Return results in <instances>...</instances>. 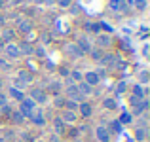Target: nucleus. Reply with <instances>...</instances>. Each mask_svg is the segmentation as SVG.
Listing matches in <instances>:
<instances>
[{
  "label": "nucleus",
  "instance_id": "obj_49",
  "mask_svg": "<svg viewBox=\"0 0 150 142\" xmlns=\"http://www.w3.org/2000/svg\"><path fill=\"white\" fill-rule=\"evenodd\" d=\"M23 2H30V0H23Z\"/></svg>",
  "mask_w": 150,
  "mask_h": 142
},
{
  "label": "nucleus",
  "instance_id": "obj_34",
  "mask_svg": "<svg viewBox=\"0 0 150 142\" xmlns=\"http://www.w3.org/2000/svg\"><path fill=\"white\" fill-rule=\"evenodd\" d=\"M118 121H120L122 125H124V123H131V116H129V114H122Z\"/></svg>",
  "mask_w": 150,
  "mask_h": 142
},
{
  "label": "nucleus",
  "instance_id": "obj_8",
  "mask_svg": "<svg viewBox=\"0 0 150 142\" xmlns=\"http://www.w3.org/2000/svg\"><path fill=\"white\" fill-rule=\"evenodd\" d=\"M78 110H80L82 117H89V116L93 114V108H91V104H89V102H86V101H82L80 104H78Z\"/></svg>",
  "mask_w": 150,
  "mask_h": 142
},
{
  "label": "nucleus",
  "instance_id": "obj_18",
  "mask_svg": "<svg viewBox=\"0 0 150 142\" xmlns=\"http://www.w3.org/2000/svg\"><path fill=\"white\" fill-rule=\"evenodd\" d=\"M61 120L65 121V123H74L76 121V112H70V110H65L61 116Z\"/></svg>",
  "mask_w": 150,
  "mask_h": 142
},
{
  "label": "nucleus",
  "instance_id": "obj_26",
  "mask_svg": "<svg viewBox=\"0 0 150 142\" xmlns=\"http://www.w3.org/2000/svg\"><path fill=\"white\" fill-rule=\"evenodd\" d=\"M86 30H91V32L99 34L101 27H99V23H86Z\"/></svg>",
  "mask_w": 150,
  "mask_h": 142
},
{
  "label": "nucleus",
  "instance_id": "obj_14",
  "mask_svg": "<svg viewBox=\"0 0 150 142\" xmlns=\"http://www.w3.org/2000/svg\"><path fill=\"white\" fill-rule=\"evenodd\" d=\"M17 80H21L25 85H29L30 82H33V74L27 72V70H19V72H17Z\"/></svg>",
  "mask_w": 150,
  "mask_h": 142
},
{
  "label": "nucleus",
  "instance_id": "obj_25",
  "mask_svg": "<svg viewBox=\"0 0 150 142\" xmlns=\"http://www.w3.org/2000/svg\"><path fill=\"white\" fill-rule=\"evenodd\" d=\"M63 108L70 110V112H76V110H78V102H74V101H69V98H67V101H65V106H63Z\"/></svg>",
  "mask_w": 150,
  "mask_h": 142
},
{
  "label": "nucleus",
  "instance_id": "obj_23",
  "mask_svg": "<svg viewBox=\"0 0 150 142\" xmlns=\"http://www.w3.org/2000/svg\"><path fill=\"white\" fill-rule=\"evenodd\" d=\"M133 97H137V98H144V89L141 87L139 84L133 85Z\"/></svg>",
  "mask_w": 150,
  "mask_h": 142
},
{
  "label": "nucleus",
  "instance_id": "obj_52",
  "mask_svg": "<svg viewBox=\"0 0 150 142\" xmlns=\"http://www.w3.org/2000/svg\"><path fill=\"white\" fill-rule=\"evenodd\" d=\"M0 110H2V108H0Z\"/></svg>",
  "mask_w": 150,
  "mask_h": 142
},
{
  "label": "nucleus",
  "instance_id": "obj_37",
  "mask_svg": "<svg viewBox=\"0 0 150 142\" xmlns=\"http://www.w3.org/2000/svg\"><path fill=\"white\" fill-rule=\"evenodd\" d=\"M0 68L2 70H10V63H8L6 59H2V57H0Z\"/></svg>",
  "mask_w": 150,
  "mask_h": 142
},
{
  "label": "nucleus",
  "instance_id": "obj_24",
  "mask_svg": "<svg viewBox=\"0 0 150 142\" xmlns=\"http://www.w3.org/2000/svg\"><path fill=\"white\" fill-rule=\"evenodd\" d=\"M103 106H105L106 110H116V101H114V98H105V101H103Z\"/></svg>",
  "mask_w": 150,
  "mask_h": 142
},
{
  "label": "nucleus",
  "instance_id": "obj_16",
  "mask_svg": "<svg viewBox=\"0 0 150 142\" xmlns=\"http://www.w3.org/2000/svg\"><path fill=\"white\" fill-rule=\"evenodd\" d=\"M21 108H25V110H30V112H34V108H36V102H34L30 97H25V98L21 101Z\"/></svg>",
  "mask_w": 150,
  "mask_h": 142
},
{
  "label": "nucleus",
  "instance_id": "obj_6",
  "mask_svg": "<svg viewBox=\"0 0 150 142\" xmlns=\"http://www.w3.org/2000/svg\"><path fill=\"white\" fill-rule=\"evenodd\" d=\"M108 4L114 11H127V0H110Z\"/></svg>",
  "mask_w": 150,
  "mask_h": 142
},
{
  "label": "nucleus",
  "instance_id": "obj_5",
  "mask_svg": "<svg viewBox=\"0 0 150 142\" xmlns=\"http://www.w3.org/2000/svg\"><path fill=\"white\" fill-rule=\"evenodd\" d=\"M82 82H86L88 85H91V87H93V85H97L101 82V78L97 76V72H86L84 78H82Z\"/></svg>",
  "mask_w": 150,
  "mask_h": 142
},
{
  "label": "nucleus",
  "instance_id": "obj_48",
  "mask_svg": "<svg viewBox=\"0 0 150 142\" xmlns=\"http://www.w3.org/2000/svg\"><path fill=\"white\" fill-rule=\"evenodd\" d=\"M0 142H6V140H4V138H2V136H0Z\"/></svg>",
  "mask_w": 150,
  "mask_h": 142
},
{
  "label": "nucleus",
  "instance_id": "obj_50",
  "mask_svg": "<svg viewBox=\"0 0 150 142\" xmlns=\"http://www.w3.org/2000/svg\"><path fill=\"white\" fill-rule=\"evenodd\" d=\"M15 142H23V140H15Z\"/></svg>",
  "mask_w": 150,
  "mask_h": 142
},
{
  "label": "nucleus",
  "instance_id": "obj_38",
  "mask_svg": "<svg viewBox=\"0 0 150 142\" xmlns=\"http://www.w3.org/2000/svg\"><path fill=\"white\" fill-rule=\"evenodd\" d=\"M116 91H118V95L125 91V82H122V84H118V89H116Z\"/></svg>",
  "mask_w": 150,
  "mask_h": 142
},
{
  "label": "nucleus",
  "instance_id": "obj_28",
  "mask_svg": "<svg viewBox=\"0 0 150 142\" xmlns=\"http://www.w3.org/2000/svg\"><path fill=\"white\" fill-rule=\"evenodd\" d=\"M82 78H84V74L78 72V70H72V72H70V82H82Z\"/></svg>",
  "mask_w": 150,
  "mask_h": 142
},
{
  "label": "nucleus",
  "instance_id": "obj_43",
  "mask_svg": "<svg viewBox=\"0 0 150 142\" xmlns=\"http://www.w3.org/2000/svg\"><path fill=\"white\" fill-rule=\"evenodd\" d=\"M4 23H6V17H4V15H0V27H4Z\"/></svg>",
  "mask_w": 150,
  "mask_h": 142
},
{
  "label": "nucleus",
  "instance_id": "obj_2",
  "mask_svg": "<svg viewBox=\"0 0 150 142\" xmlns=\"http://www.w3.org/2000/svg\"><path fill=\"white\" fill-rule=\"evenodd\" d=\"M29 97L33 98L36 104H42V102L48 101V95H46V91H44V89H38V87L36 89H30V91H29Z\"/></svg>",
  "mask_w": 150,
  "mask_h": 142
},
{
  "label": "nucleus",
  "instance_id": "obj_45",
  "mask_svg": "<svg viewBox=\"0 0 150 142\" xmlns=\"http://www.w3.org/2000/svg\"><path fill=\"white\" fill-rule=\"evenodd\" d=\"M4 46H6V42H4V40H2V38H0V51H2V49H4Z\"/></svg>",
  "mask_w": 150,
  "mask_h": 142
},
{
  "label": "nucleus",
  "instance_id": "obj_33",
  "mask_svg": "<svg viewBox=\"0 0 150 142\" xmlns=\"http://www.w3.org/2000/svg\"><path fill=\"white\" fill-rule=\"evenodd\" d=\"M110 129H112L114 133H120V131H122V123H120L118 120H116V121H112V123H110Z\"/></svg>",
  "mask_w": 150,
  "mask_h": 142
},
{
  "label": "nucleus",
  "instance_id": "obj_39",
  "mask_svg": "<svg viewBox=\"0 0 150 142\" xmlns=\"http://www.w3.org/2000/svg\"><path fill=\"white\" fill-rule=\"evenodd\" d=\"M148 82V74L146 72H141V84H146Z\"/></svg>",
  "mask_w": 150,
  "mask_h": 142
},
{
  "label": "nucleus",
  "instance_id": "obj_4",
  "mask_svg": "<svg viewBox=\"0 0 150 142\" xmlns=\"http://www.w3.org/2000/svg\"><path fill=\"white\" fill-rule=\"evenodd\" d=\"M67 95H69V101H74V102H78V104L84 101V97L80 95L76 85H69V87H67Z\"/></svg>",
  "mask_w": 150,
  "mask_h": 142
},
{
  "label": "nucleus",
  "instance_id": "obj_15",
  "mask_svg": "<svg viewBox=\"0 0 150 142\" xmlns=\"http://www.w3.org/2000/svg\"><path fill=\"white\" fill-rule=\"evenodd\" d=\"M53 129H55V133H57V136L63 135V133H65V121H63L61 117H55L53 120Z\"/></svg>",
  "mask_w": 150,
  "mask_h": 142
},
{
  "label": "nucleus",
  "instance_id": "obj_41",
  "mask_svg": "<svg viewBox=\"0 0 150 142\" xmlns=\"http://www.w3.org/2000/svg\"><path fill=\"white\" fill-rule=\"evenodd\" d=\"M50 142H61V138L57 135H53V136H50Z\"/></svg>",
  "mask_w": 150,
  "mask_h": 142
},
{
  "label": "nucleus",
  "instance_id": "obj_10",
  "mask_svg": "<svg viewBox=\"0 0 150 142\" xmlns=\"http://www.w3.org/2000/svg\"><path fill=\"white\" fill-rule=\"evenodd\" d=\"M17 47H19V53L21 55H33L34 53V47H33V44H29V40L17 44Z\"/></svg>",
  "mask_w": 150,
  "mask_h": 142
},
{
  "label": "nucleus",
  "instance_id": "obj_42",
  "mask_svg": "<svg viewBox=\"0 0 150 142\" xmlns=\"http://www.w3.org/2000/svg\"><path fill=\"white\" fill-rule=\"evenodd\" d=\"M51 89H53V91H57V89H61V84H51Z\"/></svg>",
  "mask_w": 150,
  "mask_h": 142
},
{
  "label": "nucleus",
  "instance_id": "obj_31",
  "mask_svg": "<svg viewBox=\"0 0 150 142\" xmlns=\"http://www.w3.org/2000/svg\"><path fill=\"white\" fill-rule=\"evenodd\" d=\"M97 44H99L101 47L103 46H108L110 44V36H99V38H97Z\"/></svg>",
  "mask_w": 150,
  "mask_h": 142
},
{
  "label": "nucleus",
  "instance_id": "obj_17",
  "mask_svg": "<svg viewBox=\"0 0 150 142\" xmlns=\"http://www.w3.org/2000/svg\"><path fill=\"white\" fill-rule=\"evenodd\" d=\"M0 38H2L6 44H10V42H13V38H15V30L13 29H6L2 34H0Z\"/></svg>",
  "mask_w": 150,
  "mask_h": 142
},
{
  "label": "nucleus",
  "instance_id": "obj_40",
  "mask_svg": "<svg viewBox=\"0 0 150 142\" xmlns=\"http://www.w3.org/2000/svg\"><path fill=\"white\" fill-rule=\"evenodd\" d=\"M70 13H78V11H80V6H72V4H70Z\"/></svg>",
  "mask_w": 150,
  "mask_h": 142
},
{
  "label": "nucleus",
  "instance_id": "obj_19",
  "mask_svg": "<svg viewBox=\"0 0 150 142\" xmlns=\"http://www.w3.org/2000/svg\"><path fill=\"white\" fill-rule=\"evenodd\" d=\"M10 117H11V121H13L15 125H23V121H25V117L21 116V112H19V110H13V112H10Z\"/></svg>",
  "mask_w": 150,
  "mask_h": 142
},
{
  "label": "nucleus",
  "instance_id": "obj_46",
  "mask_svg": "<svg viewBox=\"0 0 150 142\" xmlns=\"http://www.w3.org/2000/svg\"><path fill=\"white\" fill-rule=\"evenodd\" d=\"M46 4H55V0H44Z\"/></svg>",
  "mask_w": 150,
  "mask_h": 142
},
{
  "label": "nucleus",
  "instance_id": "obj_11",
  "mask_svg": "<svg viewBox=\"0 0 150 142\" xmlns=\"http://www.w3.org/2000/svg\"><path fill=\"white\" fill-rule=\"evenodd\" d=\"M146 108H148V101H144V98H143L141 102H137V104L133 106V116H135V117L137 116H143Z\"/></svg>",
  "mask_w": 150,
  "mask_h": 142
},
{
  "label": "nucleus",
  "instance_id": "obj_20",
  "mask_svg": "<svg viewBox=\"0 0 150 142\" xmlns=\"http://www.w3.org/2000/svg\"><path fill=\"white\" fill-rule=\"evenodd\" d=\"M10 97H13V98H15V101H19V102H21V101H23V98H25V97H27V95H25V93H23V91H19V89H15V87H13V85H11V87H10Z\"/></svg>",
  "mask_w": 150,
  "mask_h": 142
},
{
  "label": "nucleus",
  "instance_id": "obj_13",
  "mask_svg": "<svg viewBox=\"0 0 150 142\" xmlns=\"http://www.w3.org/2000/svg\"><path fill=\"white\" fill-rule=\"evenodd\" d=\"M76 87H78V91H80L82 97H88V95H91V93H93V87H91V85H88L86 82H80Z\"/></svg>",
  "mask_w": 150,
  "mask_h": 142
},
{
  "label": "nucleus",
  "instance_id": "obj_30",
  "mask_svg": "<svg viewBox=\"0 0 150 142\" xmlns=\"http://www.w3.org/2000/svg\"><path fill=\"white\" fill-rule=\"evenodd\" d=\"M89 55H91V59H95V61H101L103 51L101 49H91V51H89Z\"/></svg>",
  "mask_w": 150,
  "mask_h": 142
},
{
  "label": "nucleus",
  "instance_id": "obj_29",
  "mask_svg": "<svg viewBox=\"0 0 150 142\" xmlns=\"http://www.w3.org/2000/svg\"><path fill=\"white\" fill-rule=\"evenodd\" d=\"M131 4H133V6L137 8V10H141V11H143L144 8H146V0H133Z\"/></svg>",
  "mask_w": 150,
  "mask_h": 142
},
{
  "label": "nucleus",
  "instance_id": "obj_32",
  "mask_svg": "<svg viewBox=\"0 0 150 142\" xmlns=\"http://www.w3.org/2000/svg\"><path fill=\"white\" fill-rule=\"evenodd\" d=\"M65 101H67V98H63V97H59V95H57V97L53 98V104L59 106V108H63V106H65Z\"/></svg>",
  "mask_w": 150,
  "mask_h": 142
},
{
  "label": "nucleus",
  "instance_id": "obj_47",
  "mask_svg": "<svg viewBox=\"0 0 150 142\" xmlns=\"http://www.w3.org/2000/svg\"><path fill=\"white\" fill-rule=\"evenodd\" d=\"M36 2H38V4H44V0H36Z\"/></svg>",
  "mask_w": 150,
  "mask_h": 142
},
{
  "label": "nucleus",
  "instance_id": "obj_3",
  "mask_svg": "<svg viewBox=\"0 0 150 142\" xmlns=\"http://www.w3.org/2000/svg\"><path fill=\"white\" fill-rule=\"evenodd\" d=\"M2 51L8 55V59H19V57H21V53H19V47H17V44H13V42L6 44Z\"/></svg>",
  "mask_w": 150,
  "mask_h": 142
},
{
  "label": "nucleus",
  "instance_id": "obj_35",
  "mask_svg": "<svg viewBox=\"0 0 150 142\" xmlns=\"http://www.w3.org/2000/svg\"><path fill=\"white\" fill-rule=\"evenodd\" d=\"M55 4H57L59 8H69L70 4H72V0H55Z\"/></svg>",
  "mask_w": 150,
  "mask_h": 142
},
{
  "label": "nucleus",
  "instance_id": "obj_21",
  "mask_svg": "<svg viewBox=\"0 0 150 142\" xmlns=\"http://www.w3.org/2000/svg\"><path fill=\"white\" fill-rule=\"evenodd\" d=\"M17 29L21 30V32H30V30H33V25H30V21H25V19H23V21H19L17 23Z\"/></svg>",
  "mask_w": 150,
  "mask_h": 142
},
{
  "label": "nucleus",
  "instance_id": "obj_22",
  "mask_svg": "<svg viewBox=\"0 0 150 142\" xmlns=\"http://www.w3.org/2000/svg\"><path fill=\"white\" fill-rule=\"evenodd\" d=\"M144 138H146V129H143V127L135 129V140L137 142H144Z\"/></svg>",
  "mask_w": 150,
  "mask_h": 142
},
{
  "label": "nucleus",
  "instance_id": "obj_27",
  "mask_svg": "<svg viewBox=\"0 0 150 142\" xmlns=\"http://www.w3.org/2000/svg\"><path fill=\"white\" fill-rule=\"evenodd\" d=\"M99 63H101V65H106V66H110V65L114 63V55H103Z\"/></svg>",
  "mask_w": 150,
  "mask_h": 142
},
{
  "label": "nucleus",
  "instance_id": "obj_36",
  "mask_svg": "<svg viewBox=\"0 0 150 142\" xmlns=\"http://www.w3.org/2000/svg\"><path fill=\"white\" fill-rule=\"evenodd\" d=\"M33 55H36V57H44V55H46V49H44V47H34V53Z\"/></svg>",
  "mask_w": 150,
  "mask_h": 142
},
{
  "label": "nucleus",
  "instance_id": "obj_51",
  "mask_svg": "<svg viewBox=\"0 0 150 142\" xmlns=\"http://www.w3.org/2000/svg\"><path fill=\"white\" fill-rule=\"evenodd\" d=\"M0 85H2V82H0Z\"/></svg>",
  "mask_w": 150,
  "mask_h": 142
},
{
  "label": "nucleus",
  "instance_id": "obj_1",
  "mask_svg": "<svg viewBox=\"0 0 150 142\" xmlns=\"http://www.w3.org/2000/svg\"><path fill=\"white\" fill-rule=\"evenodd\" d=\"M95 138L99 142H110V129L106 125H97L95 127Z\"/></svg>",
  "mask_w": 150,
  "mask_h": 142
},
{
  "label": "nucleus",
  "instance_id": "obj_12",
  "mask_svg": "<svg viewBox=\"0 0 150 142\" xmlns=\"http://www.w3.org/2000/svg\"><path fill=\"white\" fill-rule=\"evenodd\" d=\"M76 44H78V47L82 49V53H89V51L93 49V47H91V42H89V40H88L86 36H82L80 40L76 42Z\"/></svg>",
  "mask_w": 150,
  "mask_h": 142
},
{
  "label": "nucleus",
  "instance_id": "obj_9",
  "mask_svg": "<svg viewBox=\"0 0 150 142\" xmlns=\"http://www.w3.org/2000/svg\"><path fill=\"white\" fill-rule=\"evenodd\" d=\"M65 49H67V53H69V55H72V57H76V59L84 55V53H82V49L78 47V44H72V42H70V44H67Z\"/></svg>",
  "mask_w": 150,
  "mask_h": 142
},
{
  "label": "nucleus",
  "instance_id": "obj_7",
  "mask_svg": "<svg viewBox=\"0 0 150 142\" xmlns=\"http://www.w3.org/2000/svg\"><path fill=\"white\" fill-rule=\"evenodd\" d=\"M29 120L33 121L36 127H44V125H46V117H44V114H42V112H33V116H30Z\"/></svg>",
  "mask_w": 150,
  "mask_h": 142
},
{
  "label": "nucleus",
  "instance_id": "obj_44",
  "mask_svg": "<svg viewBox=\"0 0 150 142\" xmlns=\"http://www.w3.org/2000/svg\"><path fill=\"white\" fill-rule=\"evenodd\" d=\"M42 42H44V44H48V42H50V36H48V34H46V36H42Z\"/></svg>",
  "mask_w": 150,
  "mask_h": 142
}]
</instances>
